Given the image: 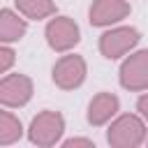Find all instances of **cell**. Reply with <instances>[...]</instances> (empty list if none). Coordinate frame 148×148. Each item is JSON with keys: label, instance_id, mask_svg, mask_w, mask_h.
Wrapping results in <instances>:
<instances>
[{"label": "cell", "instance_id": "obj_1", "mask_svg": "<svg viewBox=\"0 0 148 148\" xmlns=\"http://www.w3.org/2000/svg\"><path fill=\"white\" fill-rule=\"evenodd\" d=\"M106 141L113 148H136L146 141V123L134 113L118 116L106 132Z\"/></svg>", "mask_w": 148, "mask_h": 148}, {"label": "cell", "instance_id": "obj_2", "mask_svg": "<svg viewBox=\"0 0 148 148\" xmlns=\"http://www.w3.org/2000/svg\"><path fill=\"white\" fill-rule=\"evenodd\" d=\"M62 132H65V118L58 111H42L32 118L28 127V139L35 146L49 148L62 139Z\"/></svg>", "mask_w": 148, "mask_h": 148}, {"label": "cell", "instance_id": "obj_3", "mask_svg": "<svg viewBox=\"0 0 148 148\" xmlns=\"http://www.w3.org/2000/svg\"><path fill=\"white\" fill-rule=\"evenodd\" d=\"M139 39H141V35H139L136 28H132V25H118V28L106 30L99 37V51H102L104 58L116 60V58H123L125 53H130L139 44Z\"/></svg>", "mask_w": 148, "mask_h": 148}, {"label": "cell", "instance_id": "obj_4", "mask_svg": "<svg viewBox=\"0 0 148 148\" xmlns=\"http://www.w3.org/2000/svg\"><path fill=\"white\" fill-rule=\"evenodd\" d=\"M44 35H46L49 46L53 51H58V53H65V51L74 49L79 44V39H81V30H79L76 21L69 18V16H56V18H51L46 23Z\"/></svg>", "mask_w": 148, "mask_h": 148}, {"label": "cell", "instance_id": "obj_5", "mask_svg": "<svg viewBox=\"0 0 148 148\" xmlns=\"http://www.w3.org/2000/svg\"><path fill=\"white\" fill-rule=\"evenodd\" d=\"M120 86L132 92L148 90V49L127 56L120 65Z\"/></svg>", "mask_w": 148, "mask_h": 148}, {"label": "cell", "instance_id": "obj_6", "mask_svg": "<svg viewBox=\"0 0 148 148\" xmlns=\"http://www.w3.org/2000/svg\"><path fill=\"white\" fill-rule=\"evenodd\" d=\"M86 74H88V67H86V60L76 53H69V56H62L56 65H53V83L62 90H74L79 88L83 81H86Z\"/></svg>", "mask_w": 148, "mask_h": 148}, {"label": "cell", "instance_id": "obj_7", "mask_svg": "<svg viewBox=\"0 0 148 148\" xmlns=\"http://www.w3.org/2000/svg\"><path fill=\"white\" fill-rule=\"evenodd\" d=\"M32 97V81L25 74H7L0 79V106L18 109Z\"/></svg>", "mask_w": 148, "mask_h": 148}, {"label": "cell", "instance_id": "obj_8", "mask_svg": "<svg viewBox=\"0 0 148 148\" xmlns=\"http://www.w3.org/2000/svg\"><path fill=\"white\" fill-rule=\"evenodd\" d=\"M130 12H132V7L127 0H92L88 16H90V25L106 28V25H113V23L127 18Z\"/></svg>", "mask_w": 148, "mask_h": 148}, {"label": "cell", "instance_id": "obj_9", "mask_svg": "<svg viewBox=\"0 0 148 148\" xmlns=\"http://www.w3.org/2000/svg\"><path fill=\"white\" fill-rule=\"evenodd\" d=\"M120 109V99L113 92H97L88 104V123L92 127L106 125Z\"/></svg>", "mask_w": 148, "mask_h": 148}, {"label": "cell", "instance_id": "obj_10", "mask_svg": "<svg viewBox=\"0 0 148 148\" xmlns=\"http://www.w3.org/2000/svg\"><path fill=\"white\" fill-rule=\"evenodd\" d=\"M28 30V21L12 9H0V44L18 42Z\"/></svg>", "mask_w": 148, "mask_h": 148}, {"label": "cell", "instance_id": "obj_11", "mask_svg": "<svg viewBox=\"0 0 148 148\" xmlns=\"http://www.w3.org/2000/svg\"><path fill=\"white\" fill-rule=\"evenodd\" d=\"M18 14L32 21H42L56 14V2L53 0H14Z\"/></svg>", "mask_w": 148, "mask_h": 148}, {"label": "cell", "instance_id": "obj_12", "mask_svg": "<svg viewBox=\"0 0 148 148\" xmlns=\"http://www.w3.org/2000/svg\"><path fill=\"white\" fill-rule=\"evenodd\" d=\"M21 136H23V125H21V120H18L14 113L0 109V146H12V143H16Z\"/></svg>", "mask_w": 148, "mask_h": 148}, {"label": "cell", "instance_id": "obj_13", "mask_svg": "<svg viewBox=\"0 0 148 148\" xmlns=\"http://www.w3.org/2000/svg\"><path fill=\"white\" fill-rule=\"evenodd\" d=\"M14 60H16L14 49H9V46H0V74H5V72L14 65Z\"/></svg>", "mask_w": 148, "mask_h": 148}, {"label": "cell", "instance_id": "obj_14", "mask_svg": "<svg viewBox=\"0 0 148 148\" xmlns=\"http://www.w3.org/2000/svg\"><path fill=\"white\" fill-rule=\"evenodd\" d=\"M136 111L141 113V118L148 123V92H143L139 99H136Z\"/></svg>", "mask_w": 148, "mask_h": 148}, {"label": "cell", "instance_id": "obj_15", "mask_svg": "<svg viewBox=\"0 0 148 148\" xmlns=\"http://www.w3.org/2000/svg\"><path fill=\"white\" fill-rule=\"evenodd\" d=\"M62 146H65V148H74V146H86V148H95V143H92L90 139H67V141H62Z\"/></svg>", "mask_w": 148, "mask_h": 148}, {"label": "cell", "instance_id": "obj_16", "mask_svg": "<svg viewBox=\"0 0 148 148\" xmlns=\"http://www.w3.org/2000/svg\"><path fill=\"white\" fill-rule=\"evenodd\" d=\"M146 141H148V139H146Z\"/></svg>", "mask_w": 148, "mask_h": 148}]
</instances>
